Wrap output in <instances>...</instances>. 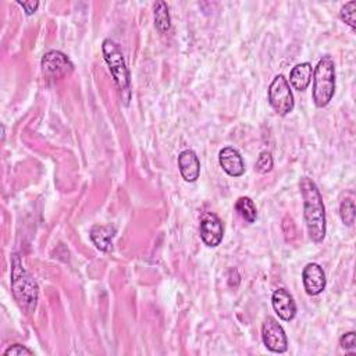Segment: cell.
I'll return each mask as SVG.
<instances>
[{"mask_svg":"<svg viewBox=\"0 0 356 356\" xmlns=\"http://www.w3.org/2000/svg\"><path fill=\"white\" fill-rule=\"evenodd\" d=\"M299 189L303 199V217L308 234L313 243H321L326 238L327 231L323 196L317 185L309 177L301 178Z\"/></svg>","mask_w":356,"mask_h":356,"instance_id":"obj_1","label":"cell"},{"mask_svg":"<svg viewBox=\"0 0 356 356\" xmlns=\"http://www.w3.org/2000/svg\"><path fill=\"white\" fill-rule=\"evenodd\" d=\"M10 284L15 299L17 301L19 306L24 310V313L30 315L37 309L38 305V285L31 274L23 266L21 258L15 254L12 255V274H10Z\"/></svg>","mask_w":356,"mask_h":356,"instance_id":"obj_2","label":"cell"},{"mask_svg":"<svg viewBox=\"0 0 356 356\" xmlns=\"http://www.w3.org/2000/svg\"><path fill=\"white\" fill-rule=\"evenodd\" d=\"M102 52L104 62L109 66V70L113 75V79L120 92L122 100H124V104L129 106L131 99V79H130V71L126 64L123 52L114 41L104 39L102 45Z\"/></svg>","mask_w":356,"mask_h":356,"instance_id":"obj_3","label":"cell"},{"mask_svg":"<svg viewBox=\"0 0 356 356\" xmlns=\"http://www.w3.org/2000/svg\"><path fill=\"white\" fill-rule=\"evenodd\" d=\"M335 93V64L330 56L319 60L313 70V102L317 107H326Z\"/></svg>","mask_w":356,"mask_h":356,"instance_id":"obj_4","label":"cell"},{"mask_svg":"<svg viewBox=\"0 0 356 356\" xmlns=\"http://www.w3.org/2000/svg\"><path fill=\"white\" fill-rule=\"evenodd\" d=\"M268 96H269L270 106L274 109V111L279 115H287L294 110V106H295L294 95L288 79L283 74H279L274 77V79L269 86Z\"/></svg>","mask_w":356,"mask_h":356,"instance_id":"obj_5","label":"cell"},{"mask_svg":"<svg viewBox=\"0 0 356 356\" xmlns=\"http://www.w3.org/2000/svg\"><path fill=\"white\" fill-rule=\"evenodd\" d=\"M262 339L265 346L274 353H284L288 349V338L283 326L274 319L268 317L262 324Z\"/></svg>","mask_w":356,"mask_h":356,"instance_id":"obj_6","label":"cell"},{"mask_svg":"<svg viewBox=\"0 0 356 356\" xmlns=\"http://www.w3.org/2000/svg\"><path fill=\"white\" fill-rule=\"evenodd\" d=\"M74 70L71 60L59 50L48 52L42 59V71L48 79H60L70 75Z\"/></svg>","mask_w":356,"mask_h":356,"instance_id":"obj_7","label":"cell"},{"mask_svg":"<svg viewBox=\"0 0 356 356\" xmlns=\"http://www.w3.org/2000/svg\"><path fill=\"white\" fill-rule=\"evenodd\" d=\"M224 228L221 220L214 213L203 214L200 220V238L209 248H216L221 244Z\"/></svg>","mask_w":356,"mask_h":356,"instance_id":"obj_8","label":"cell"},{"mask_svg":"<svg viewBox=\"0 0 356 356\" xmlns=\"http://www.w3.org/2000/svg\"><path fill=\"white\" fill-rule=\"evenodd\" d=\"M302 281L308 295L317 297L320 295L327 284L326 273L323 268L317 263H308L302 272Z\"/></svg>","mask_w":356,"mask_h":356,"instance_id":"obj_9","label":"cell"},{"mask_svg":"<svg viewBox=\"0 0 356 356\" xmlns=\"http://www.w3.org/2000/svg\"><path fill=\"white\" fill-rule=\"evenodd\" d=\"M218 163H220L221 169L229 177L236 178V177L244 176V173H245V163H244L240 152L231 147L223 148L218 152Z\"/></svg>","mask_w":356,"mask_h":356,"instance_id":"obj_10","label":"cell"},{"mask_svg":"<svg viewBox=\"0 0 356 356\" xmlns=\"http://www.w3.org/2000/svg\"><path fill=\"white\" fill-rule=\"evenodd\" d=\"M272 305L279 317L284 321H291L297 316V305L292 295L285 288H279L273 292Z\"/></svg>","mask_w":356,"mask_h":356,"instance_id":"obj_11","label":"cell"},{"mask_svg":"<svg viewBox=\"0 0 356 356\" xmlns=\"http://www.w3.org/2000/svg\"><path fill=\"white\" fill-rule=\"evenodd\" d=\"M178 169L187 182H195L200 176V162L191 149L182 151L178 156Z\"/></svg>","mask_w":356,"mask_h":356,"instance_id":"obj_12","label":"cell"},{"mask_svg":"<svg viewBox=\"0 0 356 356\" xmlns=\"http://www.w3.org/2000/svg\"><path fill=\"white\" fill-rule=\"evenodd\" d=\"M114 235L115 229L111 225H95L91 229V240L102 252H110L113 250Z\"/></svg>","mask_w":356,"mask_h":356,"instance_id":"obj_13","label":"cell"},{"mask_svg":"<svg viewBox=\"0 0 356 356\" xmlns=\"http://www.w3.org/2000/svg\"><path fill=\"white\" fill-rule=\"evenodd\" d=\"M313 75V67L310 63L297 64L290 73V84L294 89L302 92L310 85Z\"/></svg>","mask_w":356,"mask_h":356,"instance_id":"obj_14","label":"cell"},{"mask_svg":"<svg viewBox=\"0 0 356 356\" xmlns=\"http://www.w3.org/2000/svg\"><path fill=\"white\" fill-rule=\"evenodd\" d=\"M155 27L160 34H167L171 28V20L169 13V6L166 2H158L155 5Z\"/></svg>","mask_w":356,"mask_h":356,"instance_id":"obj_15","label":"cell"},{"mask_svg":"<svg viewBox=\"0 0 356 356\" xmlns=\"http://www.w3.org/2000/svg\"><path fill=\"white\" fill-rule=\"evenodd\" d=\"M235 210L250 224L255 223L258 218V210L254 200L248 196H241L235 202Z\"/></svg>","mask_w":356,"mask_h":356,"instance_id":"obj_16","label":"cell"},{"mask_svg":"<svg viewBox=\"0 0 356 356\" xmlns=\"http://www.w3.org/2000/svg\"><path fill=\"white\" fill-rule=\"evenodd\" d=\"M339 214H341L342 223L348 227H352L355 223V217H356V207H355L353 200L344 199L339 206Z\"/></svg>","mask_w":356,"mask_h":356,"instance_id":"obj_17","label":"cell"},{"mask_svg":"<svg viewBox=\"0 0 356 356\" xmlns=\"http://www.w3.org/2000/svg\"><path fill=\"white\" fill-rule=\"evenodd\" d=\"M339 19L352 30H356V2H348L341 8Z\"/></svg>","mask_w":356,"mask_h":356,"instance_id":"obj_18","label":"cell"},{"mask_svg":"<svg viewBox=\"0 0 356 356\" xmlns=\"http://www.w3.org/2000/svg\"><path fill=\"white\" fill-rule=\"evenodd\" d=\"M273 156L270 152L265 151L259 155L258 160H256V165H255V170L259 173V174H268L273 170Z\"/></svg>","mask_w":356,"mask_h":356,"instance_id":"obj_19","label":"cell"},{"mask_svg":"<svg viewBox=\"0 0 356 356\" xmlns=\"http://www.w3.org/2000/svg\"><path fill=\"white\" fill-rule=\"evenodd\" d=\"M5 356H32L34 352L27 348L26 345H21V344H13L10 345L5 352H3Z\"/></svg>","mask_w":356,"mask_h":356,"instance_id":"obj_20","label":"cell"},{"mask_svg":"<svg viewBox=\"0 0 356 356\" xmlns=\"http://www.w3.org/2000/svg\"><path fill=\"white\" fill-rule=\"evenodd\" d=\"M339 346L346 352H353L356 348V335L353 331L346 332L339 339Z\"/></svg>","mask_w":356,"mask_h":356,"instance_id":"obj_21","label":"cell"},{"mask_svg":"<svg viewBox=\"0 0 356 356\" xmlns=\"http://www.w3.org/2000/svg\"><path fill=\"white\" fill-rule=\"evenodd\" d=\"M17 3L26 10L27 16H32L39 8V2H17Z\"/></svg>","mask_w":356,"mask_h":356,"instance_id":"obj_22","label":"cell"}]
</instances>
